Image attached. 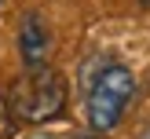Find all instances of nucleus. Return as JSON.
Returning <instances> with one entry per match:
<instances>
[{"mask_svg": "<svg viewBox=\"0 0 150 139\" xmlns=\"http://www.w3.org/2000/svg\"><path fill=\"white\" fill-rule=\"evenodd\" d=\"M136 95V77H132L128 66L114 62V59H103L88 70V92H84V110L92 128L110 132L117 121H121L125 106Z\"/></svg>", "mask_w": 150, "mask_h": 139, "instance_id": "obj_1", "label": "nucleus"}, {"mask_svg": "<svg viewBox=\"0 0 150 139\" xmlns=\"http://www.w3.org/2000/svg\"><path fill=\"white\" fill-rule=\"evenodd\" d=\"M7 106L18 121L26 124H40L51 121L55 114H62L66 106V80L59 77L51 66H37V70H26L18 80H15L11 95H7Z\"/></svg>", "mask_w": 150, "mask_h": 139, "instance_id": "obj_2", "label": "nucleus"}, {"mask_svg": "<svg viewBox=\"0 0 150 139\" xmlns=\"http://www.w3.org/2000/svg\"><path fill=\"white\" fill-rule=\"evenodd\" d=\"M48 48H51L48 22H44L40 15L29 11L26 18H22V29H18V51H22V62H26V70L48 66Z\"/></svg>", "mask_w": 150, "mask_h": 139, "instance_id": "obj_3", "label": "nucleus"}]
</instances>
